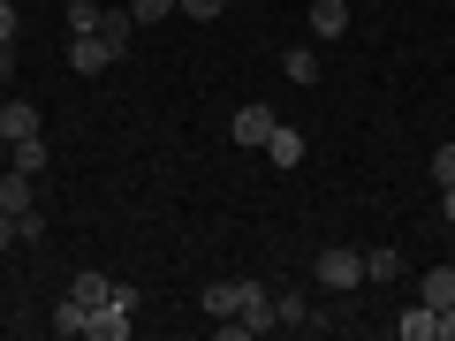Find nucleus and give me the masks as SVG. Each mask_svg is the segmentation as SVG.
<instances>
[{"instance_id": "f257e3e1", "label": "nucleus", "mask_w": 455, "mask_h": 341, "mask_svg": "<svg viewBox=\"0 0 455 341\" xmlns=\"http://www.w3.org/2000/svg\"><path fill=\"white\" fill-rule=\"evenodd\" d=\"M311 281H319L326 296H349L364 281V250H349V243H326L319 258H311Z\"/></svg>"}, {"instance_id": "f03ea898", "label": "nucleus", "mask_w": 455, "mask_h": 341, "mask_svg": "<svg viewBox=\"0 0 455 341\" xmlns=\"http://www.w3.org/2000/svg\"><path fill=\"white\" fill-rule=\"evenodd\" d=\"M130 311H137V289H122L114 304H99L92 319H84V341H130V326H137Z\"/></svg>"}, {"instance_id": "7ed1b4c3", "label": "nucleus", "mask_w": 455, "mask_h": 341, "mask_svg": "<svg viewBox=\"0 0 455 341\" xmlns=\"http://www.w3.org/2000/svg\"><path fill=\"white\" fill-rule=\"evenodd\" d=\"M281 122H274V107H266V99H243V107L228 114V145H259L266 152V137H274Z\"/></svg>"}, {"instance_id": "20e7f679", "label": "nucleus", "mask_w": 455, "mask_h": 341, "mask_svg": "<svg viewBox=\"0 0 455 341\" xmlns=\"http://www.w3.org/2000/svg\"><path fill=\"white\" fill-rule=\"evenodd\" d=\"M23 137H38V107L31 99H0V145H23Z\"/></svg>"}, {"instance_id": "39448f33", "label": "nucleus", "mask_w": 455, "mask_h": 341, "mask_svg": "<svg viewBox=\"0 0 455 341\" xmlns=\"http://www.w3.org/2000/svg\"><path fill=\"white\" fill-rule=\"evenodd\" d=\"M31 182H38V175L8 167V175H0V212H16V220H23V212H38V190H31Z\"/></svg>"}, {"instance_id": "423d86ee", "label": "nucleus", "mask_w": 455, "mask_h": 341, "mask_svg": "<svg viewBox=\"0 0 455 341\" xmlns=\"http://www.w3.org/2000/svg\"><path fill=\"white\" fill-rule=\"evenodd\" d=\"M304 23H311V38H341L349 31V0H311Z\"/></svg>"}, {"instance_id": "0eeeda50", "label": "nucleus", "mask_w": 455, "mask_h": 341, "mask_svg": "<svg viewBox=\"0 0 455 341\" xmlns=\"http://www.w3.org/2000/svg\"><path fill=\"white\" fill-rule=\"evenodd\" d=\"M68 68H76V76H107V68H114V53L99 46V31L92 38H68Z\"/></svg>"}, {"instance_id": "6e6552de", "label": "nucleus", "mask_w": 455, "mask_h": 341, "mask_svg": "<svg viewBox=\"0 0 455 341\" xmlns=\"http://www.w3.org/2000/svg\"><path fill=\"white\" fill-rule=\"evenodd\" d=\"M130 31H137V16H130V8H107V16H99V46H107L114 61L130 53Z\"/></svg>"}, {"instance_id": "1a4fd4ad", "label": "nucleus", "mask_w": 455, "mask_h": 341, "mask_svg": "<svg viewBox=\"0 0 455 341\" xmlns=\"http://www.w3.org/2000/svg\"><path fill=\"white\" fill-rule=\"evenodd\" d=\"M266 160H274L281 175H289V167H304V130H289V122H281V130L266 137Z\"/></svg>"}, {"instance_id": "9d476101", "label": "nucleus", "mask_w": 455, "mask_h": 341, "mask_svg": "<svg viewBox=\"0 0 455 341\" xmlns=\"http://www.w3.org/2000/svg\"><path fill=\"white\" fill-rule=\"evenodd\" d=\"M418 304H433V311H448V304H455V266H425Z\"/></svg>"}, {"instance_id": "9b49d317", "label": "nucleus", "mask_w": 455, "mask_h": 341, "mask_svg": "<svg viewBox=\"0 0 455 341\" xmlns=\"http://www.w3.org/2000/svg\"><path fill=\"white\" fill-rule=\"evenodd\" d=\"M68 296H84V304H114V296H122V281H107V274H76V281H68Z\"/></svg>"}, {"instance_id": "f8f14e48", "label": "nucleus", "mask_w": 455, "mask_h": 341, "mask_svg": "<svg viewBox=\"0 0 455 341\" xmlns=\"http://www.w3.org/2000/svg\"><path fill=\"white\" fill-rule=\"evenodd\" d=\"M433 319H440L433 304H410L403 319H395V341H433Z\"/></svg>"}, {"instance_id": "ddd939ff", "label": "nucleus", "mask_w": 455, "mask_h": 341, "mask_svg": "<svg viewBox=\"0 0 455 341\" xmlns=\"http://www.w3.org/2000/svg\"><path fill=\"white\" fill-rule=\"evenodd\" d=\"M274 326H289V334H304V326H311V304H304L296 289H281V296H274Z\"/></svg>"}, {"instance_id": "4468645a", "label": "nucleus", "mask_w": 455, "mask_h": 341, "mask_svg": "<svg viewBox=\"0 0 455 341\" xmlns=\"http://www.w3.org/2000/svg\"><path fill=\"white\" fill-rule=\"evenodd\" d=\"M403 250H387V243H379V250H364V281H403Z\"/></svg>"}, {"instance_id": "2eb2a0df", "label": "nucleus", "mask_w": 455, "mask_h": 341, "mask_svg": "<svg viewBox=\"0 0 455 341\" xmlns=\"http://www.w3.org/2000/svg\"><path fill=\"white\" fill-rule=\"evenodd\" d=\"M281 76H289V83H319V46H289Z\"/></svg>"}, {"instance_id": "dca6fc26", "label": "nucleus", "mask_w": 455, "mask_h": 341, "mask_svg": "<svg viewBox=\"0 0 455 341\" xmlns=\"http://www.w3.org/2000/svg\"><path fill=\"white\" fill-rule=\"evenodd\" d=\"M8 167H23V175H46V137H23V145H8Z\"/></svg>"}, {"instance_id": "f3484780", "label": "nucleus", "mask_w": 455, "mask_h": 341, "mask_svg": "<svg viewBox=\"0 0 455 341\" xmlns=\"http://www.w3.org/2000/svg\"><path fill=\"white\" fill-rule=\"evenodd\" d=\"M84 319H92L84 296H61V304H53V334H84Z\"/></svg>"}, {"instance_id": "a211bd4d", "label": "nucleus", "mask_w": 455, "mask_h": 341, "mask_svg": "<svg viewBox=\"0 0 455 341\" xmlns=\"http://www.w3.org/2000/svg\"><path fill=\"white\" fill-rule=\"evenodd\" d=\"M99 16H107L99 0H68V38H92V31H99Z\"/></svg>"}, {"instance_id": "6ab92c4d", "label": "nucleus", "mask_w": 455, "mask_h": 341, "mask_svg": "<svg viewBox=\"0 0 455 341\" xmlns=\"http://www.w3.org/2000/svg\"><path fill=\"white\" fill-rule=\"evenodd\" d=\"M130 16L137 23H167V16H175V0H130Z\"/></svg>"}, {"instance_id": "aec40b11", "label": "nucleus", "mask_w": 455, "mask_h": 341, "mask_svg": "<svg viewBox=\"0 0 455 341\" xmlns=\"http://www.w3.org/2000/svg\"><path fill=\"white\" fill-rule=\"evenodd\" d=\"M220 8H228V0H175V16H190V23H212Z\"/></svg>"}, {"instance_id": "412c9836", "label": "nucleus", "mask_w": 455, "mask_h": 341, "mask_svg": "<svg viewBox=\"0 0 455 341\" xmlns=\"http://www.w3.org/2000/svg\"><path fill=\"white\" fill-rule=\"evenodd\" d=\"M433 182H440V190L455 182V145H433Z\"/></svg>"}, {"instance_id": "4be33fe9", "label": "nucleus", "mask_w": 455, "mask_h": 341, "mask_svg": "<svg viewBox=\"0 0 455 341\" xmlns=\"http://www.w3.org/2000/svg\"><path fill=\"white\" fill-rule=\"evenodd\" d=\"M0 46H16V8L0 0Z\"/></svg>"}, {"instance_id": "5701e85b", "label": "nucleus", "mask_w": 455, "mask_h": 341, "mask_svg": "<svg viewBox=\"0 0 455 341\" xmlns=\"http://www.w3.org/2000/svg\"><path fill=\"white\" fill-rule=\"evenodd\" d=\"M8 243H23V235H16V212H0V250H8Z\"/></svg>"}, {"instance_id": "b1692460", "label": "nucleus", "mask_w": 455, "mask_h": 341, "mask_svg": "<svg viewBox=\"0 0 455 341\" xmlns=\"http://www.w3.org/2000/svg\"><path fill=\"white\" fill-rule=\"evenodd\" d=\"M440 220L455 227V182H448V190H440Z\"/></svg>"}, {"instance_id": "393cba45", "label": "nucleus", "mask_w": 455, "mask_h": 341, "mask_svg": "<svg viewBox=\"0 0 455 341\" xmlns=\"http://www.w3.org/2000/svg\"><path fill=\"white\" fill-rule=\"evenodd\" d=\"M8 76H16V46H0V83H8Z\"/></svg>"}]
</instances>
